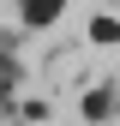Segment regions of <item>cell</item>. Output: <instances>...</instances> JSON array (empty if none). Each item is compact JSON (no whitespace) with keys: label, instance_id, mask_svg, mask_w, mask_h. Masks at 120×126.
Listing matches in <instances>:
<instances>
[{"label":"cell","instance_id":"obj_4","mask_svg":"<svg viewBox=\"0 0 120 126\" xmlns=\"http://www.w3.org/2000/svg\"><path fill=\"white\" fill-rule=\"evenodd\" d=\"M0 108H6V96H0Z\"/></svg>","mask_w":120,"mask_h":126},{"label":"cell","instance_id":"obj_3","mask_svg":"<svg viewBox=\"0 0 120 126\" xmlns=\"http://www.w3.org/2000/svg\"><path fill=\"white\" fill-rule=\"evenodd\" d=\"M90 36H96V42H120V24H114V18H96V24H90Z\"/></svg>","mask_w":120,"mask_h":126},{"label":"cell","instance_id":"obj_1","mask_svg":"<svg viewBox=\"0 0 120 126\" xmlns=\"http://www.w3.org/2000/svg\"><path fill=\"white\" fill-rule=\"evenodd\" d=\"M60 6H66V0H24V24H48Z\"/></svg>","mask_w":120,"mask_h":126},{"label":"cell","instance_id":"obj_2","mask_svg":"<svg viewBox=\"0 0 120 126\" xmlns=\"http://www.w3.org/2000/svg\"><path fill=\"white\" fill-rule=\"evenodd\" d=\"M114 114V96H108V90H90V96H84V120H108Z\"/></svg>","mask_w":120,"mask_h":126}]
</instances>
